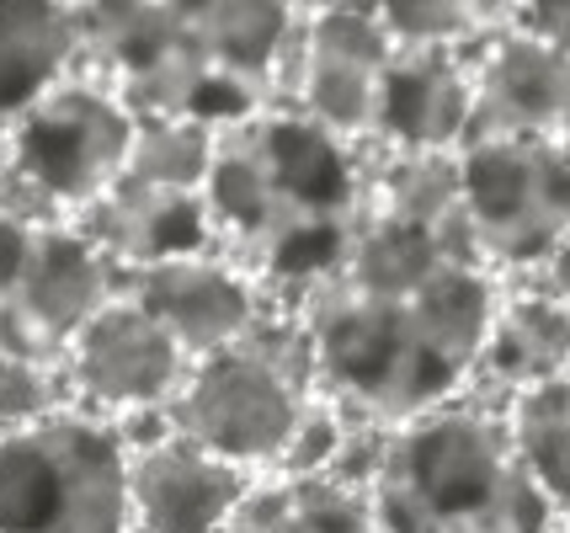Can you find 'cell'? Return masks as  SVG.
Wrapping results in <instances>:
<instances>
[{
    "label": "cell",
    "mask_w": 570,
    "mask_h": 533,
    "mask_svg": "<svg viewBox=\"0 0 570 533\" xmlns=\"http://www.w3.org/2000/svg\"><path fill=\"white\" fill-rule=\"evenodd\" d=\"M501 278L459 204V155L363 145V204L336 267L294 305L315 353V395L357 422L400 427L474 374Z\"/></svg>",
    "instance_id": "obj_1"
},
{
    "label": "cell",
    "mask_w": 570,
    "mask_h": 533,
    "mask_svg": "<svg viewBox=\"0 0 570 533\" xmlns=\"http://www.w3.org/2000/svg\"><path fill=\"white\" fill-rule=\"evenodd\" d=\"M198 198L214 251L273 309H294L347 246L363 204V150L294 107H262L214 134Z\"/></svg>",
    "instance_id": "obj_2"
},
{
    "label": "cell",
    "mask_w": 570,
    "mask_h": 533,
    "mask_svg": "<svg viewBox=\"0 0 570 533\" xmlns=\"http://www.w3.org/2000/svg\"><path fill=\"white\" fill-rule=\"evenodd\" d=\"M368 507L379 533H549L566 523L512 458L501 401L474 389L390 432Z\"/></svg>",
    "instance_id": "obj_3"
},
{
    "label": "cell",
    "mask_w": 570,
    "mask_h": 533,
    "mask_svg": "<svg viewBox=\"0 0 570 533\" xmlns=\"http://www.w3.org/2000/svg\"><path fill=\"white\" fill-rule=\"evenodd\" d=\"M315 401V353L294 309H262L240 342L198 357L166 406L176 437L235 464L240 475H267L294 422Z\"/></svg>",
    "instance_id": "obj_4"
},
{
    "label": "cell",
    "mask_w": 570,
    "mask_h": 533,
    "mask_svg": "<svg viewBox=\"0 0 570 533\" xmlns=\"http://www.w3.org/2000/svg\"><path fill=\"white\" fill-rule=\"evenodd\" d=\"M80 32V70L112 91L134 124L149 118H187V124L224 128L235 118L262 112L246 86L224 76L214 53L203 49V32L193 22V6H75Z\"/></svg>",
    "instance_id": "obj_5"
},
{
    "label": "cell",
    "mask_w": 570,
    "mask_h": 533,
    "mask_svg": "<svg viewBox=\"0 0 570 533\" xmlns=\"http://www.w3.org/2000/svg\"><path fill=\"white\" fill-rule=\"evenodd\" d=\"M134 118L97 80H59L0 145V219L75 225L124 177Z\"/></svg>",
    "instance_id": "obj_6"
},
{
    "label": "cell",
    "mask_w": 570,
    "mask_h": 533,
    "mask_svg": "<svg viewBox=\"0 0 570 533\" xmlns=\"http://www.w3.org/2000/svg\"><path fill=\"white\" fill-rule=\"evenodd\" d=\"M0 533H134L128 448L112 422L65 406L0 432Z\"/></svg>",
    "instance_id": "obj_7"
},
{
    "label": "cell",
    "mask_w": 570,
    "mask_h": 533,
    "mask_svg": "<svg viewBox=\"0 0 570 533\" xmlns=\"http://www.w3.org/2000/svg\"><path fill=\"white\" fill-rule=\"evenodd\" d=\"M459 204L480 261L512 278L566 251L570 145L566 139H480L459 150Z\"/></svg>",
    "instance_id": "obj_8"
},
{
    "label": "cell",
    "mask_w": 570,
    "mask_h": 533,
    "mask_svg": "<svg viewBox=\"0 0 570 533\" xmlns=\"http://www.w3.org/2000/svg\"><path fill=\"white\" fill-rule=\"evenodd\" d=\"M112 294L118 267L70 225L0 219V357L59 368Z\"/></svg>",
    "instance_id": "obj_9"
},
{
    "label": "cell",
    "mask_w": 570,
    "mask_h": 533,
    "mask_svg": "<svg viewBox=\"0 0 570 533\" xmlns=\"http://www.w3.org/2000/svg\"><path fill=\"white\" fill-rule=\"evenodd\" d=\"M187 368L193 363L181 357V347L139 305H128L124 294H112L86 320V330L75 336V347L59 363L70 406L101 422L128 416V411H166Z\"/></svg>",
    "instance_id": "obj_10"
},
{
    "label": "cell",
    "mask_w": 570,
    "mask_h": 533,
    "mask_svg": "<svg viewBox=\"0 0 570 533\" xmlns=\"http://www.w3.org/2000/svg\"><path fill=\"white\" fill-rule=\"evenodd\" d=\"M390 53L395 43L379 27L373 6H304V70L294 112L331 139L363 150L373 139V97Z\"/></svg>",
    "instance_id": "obj_11"
},
{
    "label": "cell",
    "mask_w": 570,
    "mask_h": 533,
    "mask_svg": "<svg viewBox=\"0 0 570 533\" xmlns=\"http://www.w3.org/2000/svg\"><path fill=\"white\" fill-rule=\"evenodd\" d=\"M470 134L480 139H566L570 124V49H544L497 27L470 49Z\"/></svg>",
    "instance_id": "obj_12"
},
{
    "label": "cell",
    "mask_w": 570,
    "mask_h": 533,
    "mask_svg": "<svg viewBox=\"0 0 570 533\" xmlns=\"http://www.w3.org/2000/svg\"><path fill=\"white\" fill-rule=\"evenodd\" d=\"M118 294L139 305L155 326L171 336L187 363L240 342L250 320L267 309V299L250 288L246 273H235L224 256H171L118 273Z\"/></svg>",
    "instance_id": "obj_13"
},
{
    "label": "cell",
    "mask_w": 570,
    "mask_h": 533,
    "mask_svg": "<svg viewBox=\"0 0 570 533\" xmlns=\"http://www.w3.org/2000/svg\"><path fill=\"white\" fill-rule=\"evenodd\" d=\"M480 43V38H474ZM470 43V49H474ZM470 49H395L373 97V150L459 155L470 134Z\"/></svg>",
    "instance_id": "obj_14"
},
{
    "label": "cell",
    "mask_w": 570,
    "mask_h": 533,
    "mask_svg": "<svg viewBox=\"0 0 570 533\" xmlns=\"http://www.w3.org/2000/svg\"><path fill=\"white\" fill-rule=\"evenodd\" d=\"M250 475L166 432L128 454V517L134 533H224Z\"/></svg>",
    "instance_id": "obj_15"
},
{
    "label": "cell",
    "mask_w": 570,
    "mask_h": 533,
    "mask_svg": "<svg viewBox=\"0 0 570 533\" xmlns=\"http://www.w3.org/2000/svg\"><path fill=\"white\" fill-rule=\"evenodd\" d=\"M70 229L80 240H91L118 273L149 267V261H171V256L214 251L198 193H160V187H139V181L124 177L112 181Z\"/></svg>",
    "instance_id": "obj_16"
},
{
    "label": "cell",
    "mask_w": 570,
    "mask_h": 533,
    "mask_svg": "<svg viewBox=\"0 0 570 533\" xmlns=\"http://www.w3.org/2000/svg\"><path fill=\"white\" fill-rule=\"evenodd\" d=\"M549 379H570V305L501 288V305L485 326V342H480L464 389L507 406V395Z\"/></svg>",
    "instance_id": "obj_17"
},
{
    "label": "cell",
    "mask_w": 570,
    "mask_h": 533,
    "mask_svg": "<svg viewBox=\"0 0 570 533\" xmlns=\"http://www.w3.org/2000/svg\"><path fill=\"white\" fill-rule=\"evenodd\" d=\"M75 70H80L75 6L0 0V145Z\"/></svg>",
    "instance_id": "obj_18"
},
{
    "label": "cell",
    "mask_w": 570,
    "mask_h": 533,
    "mask_svg": "<svg viewBox=\"0 0 570 533\" xmlns=\"http://www.w3.org/2000/svg\"><path fill=\"white\" fill-rule=\"evenodd\" d=\"M224 533H379V529H373L368 496L325 481V475H309V481L256 475L246 485V496L235 502Z\"/></svg>",
    "instance_id": "obj_19"
},
{
    "label": "cell",
    "mask_w": 570,
    "mask_h": 533,
    "mask_svg": "<svg viewBox=\"0 0 570 533\" xmlns=\"http://www.w3.org/2000/svg\"><path fill=\"white\" fill-rule=\"evenodd\" d=\"M501 427L512 443V458L522 475L539 485L549 507L566 512L570 496V379H549L533 389L507 395L501 406Z\"/></svg>",
    "instance_id": "obj_20"
},
{
    "label": "cell",
    "mask_w": 570,
    "mask_h": 533,
    "mask_svg": "<svg viewBox=\"0 0 570 533\" xmlns=\"http://www.w3.org/2000/svg\"><path fill=\"white\" fill-rule=\"evenodd\" d=\"M214 134H219V128L187 124V118H149V124H134L124 181L160 187V193H203L208 166H214Z\"/></svg>",
    "instance_id": "obj_21"
},
{
    "label": "cell",
    "mask_w": 570,
    "mask_h": 533,
    "mask_svg": "<svg viewBox=\"0 0 570 533\" xmlns=\"http://www.w3.org/2000/svg\"><path fill=\"white\" fill-rule=\"evenodd\" d=\"M373 11L395 49H470L474 38L497 27V6L464 0H384Z\"/></svg>",
    "instance_id": "obj_22"
},
{
    "label": "cell",
    "mask_w": 570,
    "mask_h": 533,
    "mask_svg": "<svg viewBox=\"0 0 570 533\" xmlns=\"http://www.w3.org/2000/svg\"><path fill=\"white\" fill-rule=\"evenodd\" d=\"M65 406H70V389H65L59 368L0 357V432H22Z\"/></svg>",
    "instance_id": "obj_23"
},
{
    "label": "cell",
    "mask_w": 570,
    "mask_h": 533,
    "mask_svg": "<svg viewBox=\"0 0 570 533\" xmlns=\"http://www.w3.org/2000/svg\"><path fill=\"white\" fill-rule=\"evenodd\" d=\"M342 432H347V411L331 406V401H309L304 416L294 422L288 432V443H283V454L267 475H283V481H309V475H325V464L336 454V443H342Z\"/></svg>",
    "instance_id": "obj_24"
},
{
    "label": "cell",
    "mask_w": 570,
    "mask_h": 533,
    "mask_svg": "<svg viewBox=\"0 0 570 533\" xmlns=\"http://www.w3.org/2000/svg\"><path fill=\"white\" fill-rule=\"evenodd\" d=\"M390 432L395 427H384V422H357V416H347V432H342L336 454L325 464V481L368 496L373 481H379V470H384V458H390Z\"/></svg>",
    "instance_id": "obj_25"
},
{
    "label": "cell",
    "mask_w": 570,
    "mask_h": 533,
    "mask_svg": "<svg viewBox=\"0 0 570 533\" xmlns=\"http://www.w3.org/2000/svg\"><path fill=\"white\" fill-rule=\"evenodd\" d=\"M501 27L518 32V38H533L544 49H570V6L566 0H533V6H501Z\"/></svg>",
    "instance_id": "obj_26"
},
{
    "label": "cell",
    "mask_w": 570,
    "mask_h": 533,
    "mask_svg": "<svg viewBox=\"0 0 570 533\" xmlns=\"http://www.w3.org/2000/svg\"><path fill=\"white\" fill-rule=\"evenodd\" d=\"M549 533H570V529H566V523H554V529H549Z\"/></svg>",
    "instance_id": "obj_27"
}]
</instances>
